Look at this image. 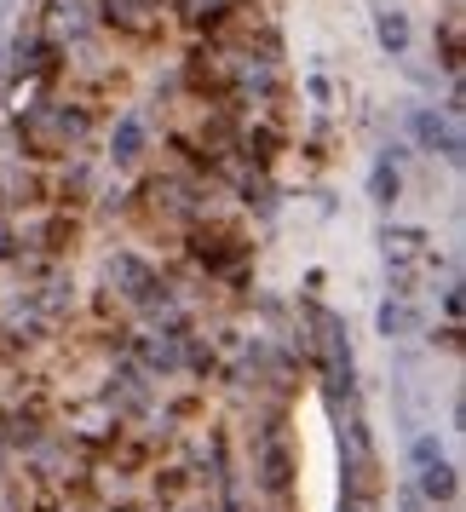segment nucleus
I'll list each match as a JSON object with an SVG mask.
<instances>
[{
  "instance_id": "1",
  "label": "nucleus",
  "mask_w": 466,
  "mask_h": 512,
  "mask_svg": "<svg viewBox=\"0 0 466 512\" xmlns=\"http://www.w3.org/2000/svg\"><path fill=\"white\" fill-rule=\"evenodd\" d=\"M259 478H265L271 495H288V484H294V455H288V438H282L277 426L259 443Z\"/></svg>"
},
{
  "instance_id": "2",
  "label": "nucleus",
  "mask_w": 466,
  "mask_h": 512,
  "mask_svg": "<svg viewBox=\"0 0 466 512\" xmlns=\"http://www.w3.org/2000/svg\"><path fill=\"white\" fill-rule=\"evenodd\" d=\"M380 254L392 259V265H415V259L432 254V236L420 231V225H386L380 231Z\"/></svg>"
},
{
  "instance_id": "3",
  "label": "nucleus",
  "mask_w": 466,
  "mask_h": 512,
  "mask_svg": "<svg viewBox=\"0 0 466 512\" xmlns=\"http://www.w3.org/2000/svg\"><path fill=\"white\" fill-rule=\"evenodd\" d=\"M110 277H116V288H127L133 300H162V282H156V271H150L139 254H116L110 259Z\"/></svg>"
},
{
  "instance_id": "4",
  "label": "nucleus",
  "mask_w": 466,
  "mask_h": 512,
  "mask_svg": "<svg viewBox=\"0 0 466 512\" xmlns=\"http://www.w3.org/2000/svg\"><path fill=\"white\" fill-rule=\"evenodd\" d=\"M415 139L426 144V150H443V156H461V127L449 116H438V110H415Z\"/></svg>"
},
{
  "instance_id": "5",
  "label": "nucleus",
  "mask_w": 466,
  "mask_h": 512,
  "mask_svg": "<svg viewBox=\"0 0 466 512\" xmlns=\"http://www.w3.org/2000/svg\"><path fill=\"white\" fill-rule=\"evenodd\" d=\"M455 495H461V478H455V466L443 461V455L420 466V501H426V507H449Z\"/></svg>"
},
{
  "instance_id": "6",
  "label": "nucleus",
  "mask_w": 466,
  "mask_h": 512,
  "mask_svg": "<svg viewBox=\"0 0 466 512\" xmlns=\"http://www.w3.org/2000/svg\"><path fill=\"white\" fill-rule=\"evenodd\" d=\"M104 12H110V24L127 29V35H150L156 18H162V6H156V0H104Z\"/></svg>"
},
{
  "instance_id": "7",
  "label": "nucleus",
  "mask_w": 466,
  "mask_h": 512,
  "mask_svg": "<svg viewBox=\"0 0 466 512\" xmlns=\"http://www.w3.org/2000/svg\"><path fill=\"white\" fill-rule=\"evenodd\" d=\"M110 156H116L121 167H133V162H139V156H144V121H133V116L121 121V127H116V139H110Z\"/></svg>"
},
{
  "instance_id": "8",
  "label": "nucleus",
  "mask_w": 466,
  "mask_h": 512,
  "mask_svg": "<svg viewBox=\"0 0 466 512\" xmlns=\"http://www.w3.org/2000/svg\"><path fill=\"white\" fill-rule=\"evenodd\" d=\"M369 196L380 202V208H392L397 196H403V173H397V162H374V173H369Z\"/></svg>"
},
{
  "instance_id": "9",
  "label": "nucleus",
  "mask_w": 466,
  "mask_h": 512,
  "mask_svg": "<svg viewBox=\"0 0 466 512\" xmlns=\"http://www.w3.org/2000/svg\"><path fill=\"white\" fill-rule=\"evenodd\" d=\"M374 29H380V47H386V52L409 47V18H403V12H380V24H374Z\"/></svg>"
},
{
  "instance_id": "10",
  "label": "nucleus",
  "mask_w": 466,
  "mask_h": 512,
  "mask_svg": "<svg viewBox=\"0 0 466 512\" xmlns=\"http://www.w3.org/2000/svg\"><path fill=\"white\" fill-rule=\"evenodd\" d=\"M409 328H415V311H409L403 300L380 305V334H409Z\"/></svg>"
},
{
  "instance_id": "11",
  "label": "nucleus",
  "mask_w": 466,
  "mask_h": 512,
  "mask_svg": "<svg viewBox=\"0 0 466 512\" xmlns=\"http://www.w3.org/2000/svg\"><path fill=\"white\" fill-rule=\"evenodd\" d=\"M409 455H415V466H426V461H438V455H443V443L438 438H415V449H409Z\"/></svg>"
},
{
  "instance_id": "12",
  "label": "nucleus",
  "mask_w": 466,
  "mask_h": 512,
  "mask_svg": "<svg viewBox=\"0 0 466 512\" xmlns=\"http://www.w3.org/2000/svg\"><path fill=\"white\" fill-rule=\"evenodd\" d=\"M144 363H150V369H173V346H156V340H150V346H144Z\"/></svg>"
},
{
  "instance_id": "13",
  "label": "nucleus",
  "mask_w": 466,
  "mask_h": 512,
  "mask_svg": "<svg viewBox=\"0 0 466 512\" xmlns=\"http://www.w3.org/2000/svg\"><path fill=\"white\" fill-rule=\"evenodd\" d=\"M185 12H190V18H219V12H225V0H185Z\"/></svg>"
},
{
  "instance_id": "14",
  "label": "nucleus",
  "mask_w": 466,
  "mask_h": 512,
  "mask_svg": "<svg viewBox=\"0 0 466 512\" xmlns=\"http://www.w3.org/2000/svg\"><path fill=\"white\" fill-rule=\"evenodd\" d=\"M443 317H449V323H461V288H449V294H443Z\"/></svg>"
},
{
  "instance_id": "15",
  "label": "nucleus",
  "mask_w": 466,
  "mask_h": 512,
  "mask_svg": "<svg viewBox=\"0 0 466 512\" xmlns=\"http://www.w3.org/2000/svg\"><path fill=\"white\" fill-rule=\"evenodd\" d=\"M340 512H374V495H351V489H346V507H340Z\"/></svg>"
},
{
  "instance_id": "16",
  "label": "nucleus",
  "mask_w": 466,
  "mask_h": 512,
  "mask_svg": "<svg viewBox=\"0 0 466 512\" xmlns=\"http://www.w3.org/2000/svg\"><path fill=\"white\" fill-rule=\"evenodd\" d=\"M47 512H64V507H47Z\"/></svg>"
}]
</instances>
